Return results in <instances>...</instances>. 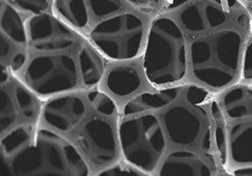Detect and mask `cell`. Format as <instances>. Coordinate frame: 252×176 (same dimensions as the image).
Returning <instances> with one entry per match:
<instances>
[{"label": "cell", "instance_id": "18", "mask_svg": "<svg viewBox=\"0 0 252 176\" xmlns=\"http://www.w3.org/2000/svg\"><path fill=\"white\" fill-rule=\"evenodd\" d=\"M80 72L84 85L94 87L102 80L104 61L99 54L89 46L83 47L79 53Z\"/></svg>", "mask_w": 252, "mask_h": 176}, {"label": "cell", "instance_id": "9", "mask_svg": "<svg viewBox=\"0 0 252 176\" xmlns=\"http://www.w3.org/2000/svg\"><path fill=\"white\" fill-rule=\"evenodd\" d=\"M27 28L32 47L39 52L65 51L76 42L74 31L59 18L47 13L30 17Z\"/></svg>", "mask_w": 252, "mask_h": 176}, {"label": "cell", "instance_id": "19", "mask_svg": "<svg viewBox=\"0 0 252 176\" xmlns=\"http://www.w3.org/2000/svg\"><path fill=\"white\" fill-rule=\"evenodd\" d=\"M1 32L17 45L28 42L27 29L17 9L6 2H1Z\"/></svg>", "mask_w": 252, "mask_h": 176}, {"label": "cell", "instance_id": "2", "mask_svg": "<svg viewBox=\"0 0 252 176\" xmlns=\"http://www.w3.org/2000/svg\"><path fill=\"white\" fill-rule=\"evenodd\" d=\"M143 71L155 87L174 84L186 76V40L172 18L158 17L152 23L143 54Z\"/></svg>", "mask_w": 252, "mask_h": 176}, {"label": "cell", "instance_id": "12", "mask_svg": "<svg viewBox=\"0 0 252 176\" xmlns=\"http://www.w3.org/2000/svg\"><path fill=\"white\" fill-rule=\"evenodd\" d=\"M163 176H208L212 168L191 151H175L164 159L159 172Z\"/></svg>", "mask_w": 252, "mask_h": 176}, {"label": "cell", "instance_id": "10", "mask_svg": "<svg viewBox=\"0 0 252 176\" xmlns=\"http://www.w3.org/2000/svg\"><path fill=\"white\" fill-rule=\"evenodd\" d=\"M86 114V105L75 95H66L48 101L43 108L45 122L51 127L69 132L75 129Z\"/></svg>", "mask_w": 252, "mask_h": 176}, {"label": "cell", "instance_id": "26", "mask_svg": "<svg viewBox=\"0 0 252 176\" xmlns=\"http://www.w3.org/2000/svg\"><path fill=\"white\" fill-rule=\"evenodd\" d=\"M242 77L245 81L252 82V39L249 38L242 60Z\"/></svg>", "mask_w": 252, "mask_h": 176}, {"label": "cell", "instance_id": "13", "mask_svg": "<svg viewBox=\"0 0 252 176\" xmlns=\"http://www.w3.org/2000/svg\"><path fill=\"white\" fill-rule=\"evenodd\" d=\"M182 89V86H176L153 93H142L137 95L126 103L122 115L126 118L166 107L178 99Z\"/></svg>", "mask_w": 252, "mask_h": 176}, {"label": "cell", "instance_id": "30", "mask_svg": "<svg viewBox=\"0 0 252 176\" xmlns=\"http://www.w3.org/2000/svg\"><path fill=\"white\" fill-rule=\"evenodd\" d=\"M193 0H171V1L166 4V8L169 10H174L182 6H186L188 3L192 2Z\"/></svg>", "mask_w": 252, "mask_h": 176}, {"label": "cell", "instance_id": "3", "mask_svg": "<svg viewBox=\"0 0 252 176\" xmlns=\"http://www.w3.org/2000/svg\"><path fill=\"white\" fill-rule=\"evenodd\" d=\"M241 48V35L231 29L196 39L191 45L195 77L216 89L227 86L238 73Z\"/></svg>", "mask_w": 252, "mask_h": 176}, {"label": "cell", "instance_id": "28", "mask_svg": "<svg viewBox=\"0 0 252 176\" xmlns=\"http://www.w3.org/2000/svg\"><path fill=\"white\" fill-rule=\"evenodd\" d=\"M27 60V55L25 52H17L15 53L10 59V67L13 71H18L24 67V64Z\"/></svg>", "mask_w": 252, "mask_h": 176}, {"label": "cell", "instance_id": "32", "mask_svg": "<svg viewBox=\"0 0 252 176\" xmlns=\"http://www.w3.org/2000/svg\"><path fill=\"white\" fill-rule=\"evenodd\" d=\"M247 1H251V0H247Z\"/></svg>", "mask_w": 252, "mask_h": 176}, {"label": "cell", "instance_id": "31", "mask_svg": "<svg viewBox=\"0 0 252 176\" xmlns=\"http://www.w3.org/2000/svg\"><path fill=\"white\" fill-rule=\"evenodd\" d=\"M234 175H248V176H252V164L248 165V166H244V167H240L234 170L233 172Z\"/></svg>", "mask_w": 252, "mask_h": 176}, {"label": "cell", "instance_id": "21", "mask_svg": "<svg viewBox=\"0 0 252 176\" xmlns=\"http://www.w3.org/2000/svg\"><path fill=\"white\" fill-rule=\"evenodd\" d=\"M87 98L90 104L102 115L112 117L117 113L115 102L107 94L100 91H90Z\"/></svg>", "mask_w": 252, "mask_h": 176}, {"label": "cell", "instance_id": "14", "mask_svg": "<svg viewBox=\"0 0 252 176\" xmlns=\"http://www.w3.org/2000/svg\"><path fill=\"white\" fill-rule=\"evenodd\" d=\"M230 156L239 164H252V120L232 127L229 134Z\"/></svg>", "mask_w": 252, "mask_h": 176}, {"label": "cell", "instance_id": "7", "mask_svg": "<svg viewBox=\"0 0 252 176\" xmlns=\"http://www.w3.org/2000/svg\"><path fill=\"white\" fill-rule=\"evenodd\" d=\"M24 79L29 89L39 97H52L72 91L79 84L75 60L64 54L34 58Z\"/></svg>", "mask_w": 252, "mask_h": 176}, {"label": "cell", "instance_id": "1", "mask_svg": "<svg viewBox=\"0 0 252 176\" xmlns=\"http://www.w3.org/2000/svg\"><path fill=\"white\" fill-rule=\"evenodd\" d=\"M1 160L15 176L89 175L76 147L53 131L33 125L13 128L1 139Z\"/></svg>", "mask_w": 252, "mask_h": 176}, {"label": "cell", "instance_id": "24", "mask_svg": "<svg viewBox=\"0 0 252 176\" xmlns=\"http://www.w3.org/2000/svg\"><path fill=\"white\" fill-rule=\"evenodd\" d=\"M9 1L17 10L33 15L43 13L49 6V0H9Z\"/></svg>", "mask_w": 252, "mask_h": 176}, {"label": "cell", "instance_id": "6", "mask_svg": "<svg viewBox=\"0 0 252 176\" xmlns=\"http://www.w3.org/2000/svg\"><path fill=\"white\" fill-rule=\"evenodd\" d=\"M142 20L133 13H120L97 24L90 33L93 45L114 60H129L137 57L143 39Z\"/></svg>", "mask_w": 252, "mask_h": 176}, {"label": "cell", "instance_id": "17", "mask_svg": "<svg viewBox=\"0 0 252 176\" xmlns=\"http://www.w3.org/2000/svg\"><path fill=\"white\" fill-rule=\"evenodd\" d=\"M54 12L60 19L76 29H85L89 13L85 0H54Z\"/></svg>", "mask_w": 252, "mask_h": 176}, {"label": "cell", "instance_id": "15", "mask_svg": "<svg viewBox=\"0 0 252 176\" xmlns=\"http://www.w3.org/2000/svg\"><path fill=\"white\" fill-rule=\"evenodd\" d=\"M222 103L230 119L252 117V88L246 85L229 88L223 95Z\"/></svg>", "mask_w": 252, "mask_h": 176}, {"label": "cell", "instance_id": "4", "mask_svg": "<svg viewBox=\"0 0 252 176\" xmlns=\"http://www.w3.org/2000/svg\"><path fill=\"white\" fill-rule=\"evenodd\" d=\"M126 118L118 128L122 153L126 161L148 174L157 168L165 151L164 132L154 114Z\"/></svg>", "mask_w": 252, "mask_h": 176}, {"label": "cell", "instance_id": "11", "mask_svg": "<svg viewBox=\"0 0 252 176\" xmlns=\"http://www.w3.org/2000/svg\"><path fill=\"white\" fill-rule=\"evenodd\" d=\"M180 19L187 30L203 32L222 26L226 12L222 0H193L182 10Z\"/></svg>", "mask_w": 252, "mask_h": 176}, {"label": "cell", "instance_id": "5", "mask_svg": "<svg viewBox=\"0 0 252 176\" xmlns=\"http://www.w3.org/2000/svg\"><path fill=\"white\" fill-rule=\"evenodd\" d=\"M213 97L204 105L194 107L189 104L177 105L167 110L163 115V124L167 136L180 146L200 145L206 154H212L214 142Z\"/></svg>", "mask_w": 252, "mask_h": 176}, {"label": "cell", "instance_id": "27", "mask_svg": "<svg viewBox=\"0 0 252 176\" xmlns=\"http://www.w3.org/2000/svg\"><path fill=\"white\" fill-rule=\"evenodd\" d=\"M127 1L144 13L154 12L159 3V0H127Z\"/></svg>", "mask_w": 252, "mask_h": 176}, {"label": "cell", "instance_id": "29", "mask_svg": "<svg viewBox=\"0 0 252 176\" xmlns=\"http://www.w3.org/2000/svg\"><path fill=\"white\" fill-rule=\"evenodd\" d=\"M11 39L1 32V60L6 59L11 54Z\"/></svg>", "mask_w": 252, "mask_h": 176}, {"label": "cell", "instance_id": "23", "mask_svg": "<svg viewBox=\"0 0 252 176\" xmlns=\"http://www.w3.org/2000/svg\"><path fill=\"white\" fill-rule=\"evenodd\" d=\"M92 13L96 17L110 16L118 12L123 3L121 0H88Z\"/></svg>", "mask_w": 252, "mask_h": 176}, {"label": "cell", "instance_id": "22", "mask_svg": "<svg viewBox=\"0 0 252 176\" xmlns=\"http://www.w3.org/2000/svg\"><path fill=\"white\" fill-rule=\"evenodd\" d=\"M0 110H1V133L5 132L16 120V111L11 97L1 88V98H0Z\"/></svg>", "mask_w": 252, "mask_h": 176}, {"label": "cell", "instance_id": "16", "mask_svg": "<svg viewBox=\"0 0 252 176\" xmlns=\"http://www.w3.org/2000/svg\"><path fill=\"white\" fill-rule=\"evenodd\" d=\"M140 84L139 73L129 65H118L111 69L106 78L108 90L118 97L131 95L140 87Z\"/></svg>", "mask_w": 252, "mask_h": 176}, {"label": "cell", "instance_id": "8", "mask_svg": "<svg viewBox=\"0 0 252 176\" xmlns=\"http://www.w3.org/2000/svg\"><path fill=\"white\" fill-rule=\"evenodd\" d=\"M77 140L82 152L94 165H108L118 157L114 128L103 118L90 119L79 132Z\"/></svg>", "mask_w": 252, "mask_h": 176}, {"label": "cell", "instance_id": "25", "mask_svg": "<svg viewBox=\"0 0 252 176\" xmlns=\"http://www.w3.org/2000/svg\"><path fill=\"white\" fill-rule=\"evenodd\" d=\"M98 175H101V176H123V175L139 176V175H146V173L127 162V163L112 164L111 166L100 171L98 173Z\"/></svg>", "mask_w": 252, "mask_h": 176}, {"label": "cell", "instance_id": "20", "mask_svg": "<svg viewBox=\"0 0 252 176\" xmlns=\"http://www.w3.org/2000/svg\"><path fill=\"white\" fill-rule=\"evenodd\" d=\"M14 96L20 112L29 120H34L38 113V103L33 94L23 85L14 87Z\"/></svg>", "mask_w": 252, "mask_h": 176}]
</instances>
